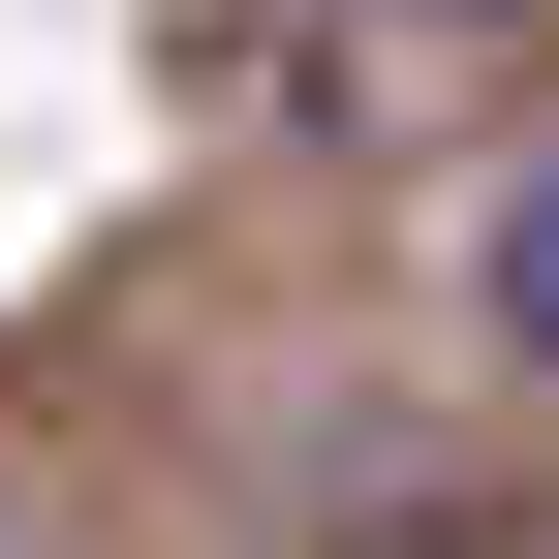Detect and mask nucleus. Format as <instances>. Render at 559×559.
<instances>
[{"instance_id": "obj_2", "label": "nucleus", "mask_w": 559, "mask_h": 559, "mask_svg": "<svg viewBox=\"0 0 559 559\" xmlns=\"http://www.w3.org/2000/svg\"><path fill=\"white\" fill-rule=\"evenodd\" d=\"M342 559H559V528H528V498H466V528H342Z\"/></svg>"}, {"instance_id": "obj_1", "label": "nucleus", "mask_w": 559, "mask_h": 559, "mask_svg": "<svg viewBox=\"0 0 559 559\" xmlns=\"http://www.w3.org/2000/svg\"><path fill=\"white\" fill-rule=\"evenodd\" d=\"M466 280H498V342H528V373H559V156L498 187V249H466Z\"/></svg>"}]
</instances>
